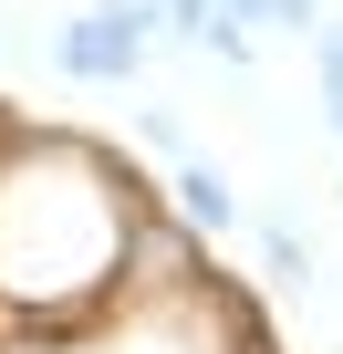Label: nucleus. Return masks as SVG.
Instances as JSON below:
<instances>
[{"mask_svg":"<svg viewBox=\"0 0 343 354\" xmlns=\"http://www.w3.org/2000/svg\"><path fill=\"white\" fill-rule=\"evenodd\" d=\"M156 209V188L94 136L11 125L0 136V333L21 344H84L115 313L125 240Z\"/></svg>","mask_w":343,"mask_h":354,"instance_id":"f257e3e1","label":"nucleus"},{"mask_svg":"<svg viewBox=\"0 0 343 354\" xmlns=\"http://www.w3.org/2000/svg\"><path fill=\"white\" fill-rule=\"evenodd\" d=\"M156 53V0H94L52 32V73L63 84H135Z\"/></svg>","mask_w":343,"mask_h":354,"instance_id":"f03ea898","label":"nucleus"},{"mask_svg":"<svg viewBox=\"0 0 343 354\" xmlns=\"http://www.w3.org/2000/svg\"><path fill=\"white\" fill-rule=\"evenodd\" d=\"M166 167H177V177H166V219H177V230H198V240H229L239 230V188H229V167L219 156H166Z\"/></svg>","mask_w":343,"mask_h":354,"instance_id":"7ed1b4c3","label":"nucleus"},{"mask_svg":"<svg viewBox=\"0 0 343 354\" xmlns=\"http://www.w3.org/2000/svg\"><path fill=\"white\" fill-rule=\"evenodd\" d=\"M260 261H271V281H281V292H312V240H302L291 219H271V230H260Z\"/></svg>","mask_w":343,"mask_h":354,"instance_id":"20e7f679","label":"nucleus"},{"mask_svg":"<svg viewBox=\"0 0 343 354\" xmlns=\"http://www.w3.org/2000/svg\"><path fill=\"white\" fill-rule=\"evenodd\" d=\"M229 11H239L250 32H291V42L322 32V0H229Z\"/></svg>","mask_w":343,"mask_h":354,"instance_id":"39448f33","label":"nucleus"},{"mask_svg":"<svg viewBox=\"0 0 343 354\" xmlns=\"http://www.w3.org/2000/svg\"><path fill=\"white\" fill-rule=\"evenodd\" d=\"M312 73H322V115H333V146H343V32L333 21L312 32Z\"/></svg>","mask_w":343,"mask_h":354,"instance_id":"423d86ee","label":"nucleus"},{"mask_svg":"<svg viewBox=\"0 0 343 354\" xmlns=\"http://www.w3.org/2000/svg\"><path fill=\"white\" fill-rule=\"evenodd\" d=\"M135 136H146L156 156H188V125H177V104H135Z\"/></svg>","mask_w":343,"mask_h":354,"instance_id":"0eeeda50","label":"nucleus"}]
</instances>
